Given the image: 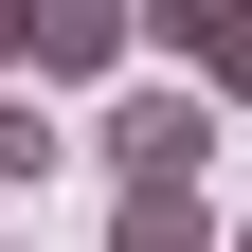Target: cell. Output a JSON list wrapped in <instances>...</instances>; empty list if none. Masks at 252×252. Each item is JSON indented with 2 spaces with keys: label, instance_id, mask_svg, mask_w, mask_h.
Here are the masks:
<instances>
[{
  "label": "cell",
  "instance_id": "6da1fadb",
  "mask_svg": "<svg viewBox=\"0 0 252 252\" xmlns=\"http://www.w3.org/2000/svg\"><path fill=\"white\" fill-rule=\"evenodd\" d=\"M90 162H108V198H180V180L216 162V108H198V90H108Z\"/></svg>",
  "mask_w": 252,
  "mask_h": 252
},
{
  "label": "cell",
  "instance_id": "7a4b0ae2",
  "mask_svg": "<svg viewBox=\"0 0 252 252\" xmlns=\"http://www.w3.org/2000/svg\"><path fill=\"white\" fill-rule=\"evenodd\" d=\"M126 54H144L126 0H18V72L36 90H126Z\"/></svg>",
  "mask_w": 252,
  "mask_h": 252
},
{
  "label": "cell",
  "instance_id": "3957f363",
  "mask_svg": "<svg viewBox=\"0 0 252 252\" xmlns=\"http://www.w3.org/2000/svg\"><path fill=\"white\" fill-rule=\"evenodd\" d=\"M144 36L180 54V90H198V108H252V0H162Z\"/></svg>",
  "mask_w": 252,
  "mask_h": 252
},
{
  "label": "cell",
  "instance_id": "277c9868",
  "mask_svg": "<svg viewBox=\"0 0 252 252\" xmlns=\"http://www.w3.org/2000/svg\"><path fill=\"white\" fill-rule=\"evenodd\" d=\"M108 252H234V216L180 180V198H108Z\"/></svg>",
  "mask_w": 252,
  "mask_h": 252
},
{
  "label": "cell",
  "instance_id": "5b68a950",
  "mask_svg": "<svg viewBox=\"0 0 252 252\" xmlns=\"http://www.w3.org/2000/svg\"><path fill=\"white\" fill-rule=\"evenodd\" d=\"M54 162V108H36V90H0V180H36Z\"/></svg>",
  "mask_w": 252,
  "mask_h": 252
},
{
  "label": "cell",
  "instance_id": "8992f818",
  "mask_svg": "<svg viewBox=\"0 0 252 252\" xmlns=\"http://www.w3.org/2000/svg\"><path fill=\"white\" fill-rule=\"evenodd\" d=\"M234 252H252V216H234Z\"/></svg>",
  "mask_w": 252,
  "mask_h": 252
}]
</instances>
